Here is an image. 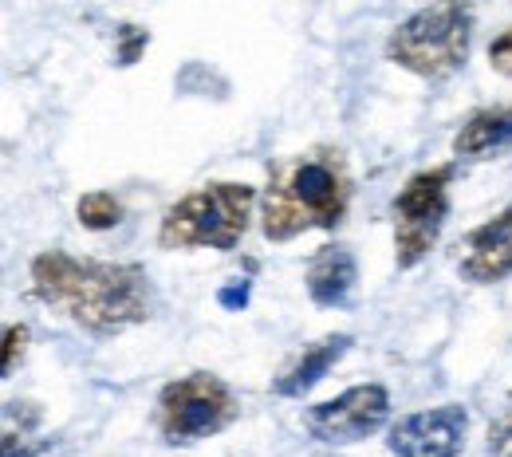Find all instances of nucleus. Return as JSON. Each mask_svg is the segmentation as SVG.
Returning <instances> with one entry per match:
<instances>
[{"label":"nucleus","mask_w":512,"mask_h":457,"mask_svg":"<svg viewBox=\"0 0 512 457\" xmlns=\"http://www.w3.org/2000/svg\"><path fill=\"white\" fill-rule=\"evenodd\" d=\"M40 410L32 402H4V457H36L48 442L36 434Z\"/></svg>","instance_id":"ddd939ff"},{"label":"nucleus","mask_w":512,"mask_h":457,"mask_svg":"<svg viewBox=\"0 0 512 457\" xmlns=\"http://www.w3.org/2000/svg\"><path fill=\"white\" fill-rule=\"evenodd\" d=\"M32 292L91 335H119L150 316V276L138 264L71 257L48 249L32 261Z\"/></svg>","instance_id":"f257e3e1"},{"label":"nucleus","mask_w":512,"mask_h":457,"mask_svg":"<svg viewBox=\"0 0 512 457\" xmlns=\"http://www.w3.org/2000/svg\"><path fill=\"white\" fill-rule=\"evenodd\" d=\"M24 351H28V327H24V324H8V327H4V363H0L4 379L16 371V363L24 359Z\"/></svg>","instance_id":"2eb2a0df"},{"label":"nucleus","mask_w":512,"mask_h":457,"mask_svg":"<svg viewBox=\"0 0 512 457\" xmlns=\"http://www.w3.org/2000/svg\"><path fill=\"white\" fill-rule=\"evenodd\" d=\"M217 300H221L225 308H245V304H249V284H245V280H241V284H229V288L217 292Z\"/></svg>","instance_id":"6ab92c4d"},{"label":"nucleus","mask_w":512,"mask_h":457,"mask_svg":"<svg viewBox=\"0 0 512 457\" xmlns=\"http://www.w3.org/2000/svg\"><path fill=\"white\" fill-rule=\"evenodd\" d=\"M390 418V394L379 383L351 387L331 402H320L308 410V430L323 446H351L383 430Z\"/></svg>","instance_id":"0eeeda50"},{"label":"nucleus","mask_w":512,"mask_h":457,"mask_svg":"<svg viewBox=\"0 0 512 457\" xmlns=\"http://www.w3.org/2000/svg\"><path fill=\"white\" fill-rule=\"evenodd\" d=\"M473 12L465 0H434L402 20L386 40V60L418 79H449L469 60Z\"/></svg>","instance_id":"7ed1b4c3"},{"label":"nucleus","mask_w":512,"mask_h":457,"mask_svg":"<svg viewBox=\"0 0 512 457\" xmlns=\"http://www.w3.org/2000/svg\"><path fill=\"white\" fill-rule=\"evenodd\" d=\"M449 182L453 166H434L414 174L390 205L394 217V261L398 268H414L438 245V233L449 213Z\"/></svg>","instance_id":"423d86ee"},{"label":"nucleus","mask_w":512,"mask_h":457,"mask_svg":"<svg viewBox=\"0 0 512 457\" xmlns=\"http://www.w3.org/2000/svg\"><path fill=\"white\" fill-rule=\"evenodd\" d=\"M256 190L245 182H209L201 190L174 201L162 213L158 245L162 249H237L249 217H253Z\"/></svg>","instance_id":"20e7f679"},{"label":"nucleus","mask_w":512,"mask_h":457,"mask_svg":"<svg viewBox=\"0 0 512 457\" xmlns=\"http://www.w3.org/2000/svg\"><path fill=\"white\" fill-rule=\"evenodd\" d=\"M469 414L465 406H434L406 414L390 430V454L394 457H457L465 446Z\"/></svg>","instance_id":"6e6552de"},{"label":"nucleus","mask_w":512,"mask_h":457,"mask_svg":"<svg viewBox=\"0 0 512 457\" xmlns=\"http://www.w3.org/2000/svg\"><path fill=\"white\" fill-rule=\"evenodd\" d=\"M75 217H79V225H83V229L103 233V229H115V225L123 221V205H119V197L107 194V190H91V194L79 197Z\"/></svg>","instance_id":"4468645a"},{"label":"nucleus","mask_w":512,"mask_h":457,"mask_svg":"<svg viewBox=\"0 0 512 457\" xmlns=\"http://www.w3.org/2000/svg\"><path fill=\"white\" fill-rule=\"evenodd\" d=\"M512 146V103L509 107H489L465 119V127L453 134V154L457 158H489L497 150Z\"/></svg>","instance_id":"f8f14e48"},{"label":"nucleus","mask_w":512,"mask_h":457,"mask_svg":"<svg viewBox=\"0 0 512 457\" xmlns=\"http://www.w3.org/2000/svg\"><path fill=\"white\" fill-rule=\"evenodd\" d=\"M115 36H119V67L138 64V56H142L146 44H150V32H142V28H134V24H123Z\"/></svg>","instance_id":"dca6fc26"},{"label":"nucleus","mask_w":512,"mask_h":457,"mask_svg":"<svg viewBox=\"0 0 512 457\" xmlns=\"http://www.w3.org/2000/svg\"><path fill=\"white\" fill-rule=\"evenodd\" d=\"M351 205V174L339 150L316 146L308 154L280 158L268 170L260 201V233L268 241H292L304 229H335Z\"/></svg>","instance_id":"f03ea898"},{"label":"nucleus","mask_w":512,"mask_h":457,"mask_svg":"<svg viewBox=\"0 0 512 457\" xmlns=\"http://www.w3.org/2000/svg\"><path fill=\"white\" fill-rule=\"evenodd\" d=\"M489 454L512 457V402L501 410V418L489 426Z\"/></svg>","instance_id":"f3484780"},{"label":"nucleus","mask_w":512,"mask_h":457,"mask_svg":"<svg viewBox=\"0 0 512 457\" xmlns=\"http://www.w3.org/2000/svg\"><path fill=\"white\" fill-rule=\"evenodd\" d=\"M237 414H241L237 394L209 371L174 379L158 394V430L170 446H190L201 438H213L225 426H233Z\"/></svg>","instance_id":"39448f33"},{"label":"nucleus","mask_w":512,"mask_h":457,"mask_svg":"<svg viewBox=\"0 0 512 457\" xmlns=\"http://www.w3.org/2000/svg\"><path fill=\"white\" fill-rule=\"evenodd\" d=\"M457 268L469 284H501L512 276V205L461 241Z\"/></svg>","instance_id":"1a4fd4ad"},{"label":"nucleus","mask_w":512,"mask_h":457,"mask_svg":"<svg viewBox=\"0 0 512 457\" xmlns=\"http://www.w3.org/2000/svg\"><path fill=\"white\" fill-rule=\"evenodd\" d=\"M347 347H351V335H323L320 343L304 347V351L272 379V391L280 394V398H300V394H308L323 375L347 355Z\"/></svg>","instance_id":"9b49d317"},{"label":"nucleus","mask_w":512,"mask_h":457,"mask_svg":"<svg viewBox=\"0 0 512 457\" xmlns=\"http://www.w3.org/2000/svg\"><path fill=\"white\" fill-rule=\"evenodd\" d=\"M489 64H493V71L497 75H505V79H512V28H505L493 44H489Z\"/></svg>","instance_id":"a211bd4d"},{"label":"nucleus","mask_w":512,"mask_h":457,"mask_svg":"<svg viewBox=\"0 0 512 457\" xmlns=\"http://www.w3.org/2000/svg\"><path fill=\"white\" fill-rule=\"evenodd\" d=\"M308 296L320 304V308H343L355 292V280H359V264L351 257L347 245H323L316 249V257L308 261Z\"/></svg>","instance_id":"9d476101"}]
</instances>
